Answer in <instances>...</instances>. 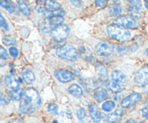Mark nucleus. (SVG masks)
Returning <instances> with one entry per match:
<instances>
[{
  "label": "nucleus",
  "mask_w": 148,
  "mask_h": 123,
  "mask_svg": "<svg viewBox=\"0 0 148 123\" xmlns=\"http://www.w3.org/2000/svg\"><path fill=\"white\" fill-rule=\"evenodd\" d=\"M23 97V101L20 104V109L25 114L34 112L41 104L38 92L33 88H26Z\"/></svg>",
  "instance_id": "obj_1"
},
{
  "label": "nucleus",
  "mask_w": 148,
  "mask_h": 123,
  "mask_svg": "<svg viewBox=\"0 0 148 123\" xmlns=\"http://www.w3.org/2000/svg\"><path fill=\"white\" fill-rule=\"evenodd\" d=\"M106 31L110 37L116 39L119 41H126L129 40L132 36L130 30L120 28V27L114 25L107 26Z\"/></svg>",
  "instance_id": "obj_2"
},
{
  "label": "nucleus",
  "mask_w": 148,
  "mask_h": 123,
  "mask_svg": "<svg viewBox=\"0 0 148 123\" xmlns=\"http://www.w3.org/2000/svg\"><path fill=\"white\" fill-rule=\"evenodd\" d=\"M58 57L67 61H75L77 59V52L76 49L72 45H66L56 50Z\"/></svg>",
  "instance_id": "obj_3"
},
{
  "label": "nucleus",
  "mask_w": 148,
  "mask_h": 123,
  "mask_svg": "<svg viewBox=\"0 0 148 123\" xmlns=\"http://www.w3.org/2000/svg\"><path fill=\"white\" fill-rule=\"evenodd\" d=\"M69 33V28L66 25H61L53 27L51 30V36L57 41L64 40Z\"/></svg>",
  "instance_id": "obj_4"
},
{
  "label": "nucleus",
  "mask_w": 148,
  "mask_h": 123,
  "mask_svg": "<svg viewBox=\"0 0 148 123\" xmlns=\"http://www.w3.org/2000/svg\"><path fill=\"white\" fill-rule=\"evenodd\" d=\"M114 45L106 41L100 42L95 47V52L100 56H108L114 51Z\"/></svg>",
  "instance_id": "obj_5"
},
{
  "label": "nucleus",
  "mask_w": 148,
  "mask_h": 123,
  "mask_svg": "<svg viewBox=\"0 0 148 123\" xmlns=\"http://www.w3.org/2000/svg\"><path fill=\"white\" fill-rule=\"evenodd\" d=\"M114 23L119 27H123L124 28L134 27L137 25L135 20L130 16H121L114 20Z\"/></svg>",
  "instance_id": "obj_6"
},
{
  "label": "nucleus",
  "mask_w": 148,
  "mask_h": 123,
  "mask_svg": "<svg viewBox=\"0 0 148 123\" xmlns=\"http://www.w3.org/2000/svg\"><path fill=\"white\" fill-rule=\"evenodd\" d=\"M143 98V95L140 93H133L130 94L128 96L125 97L121 102V107L122 108H128L132 107L136 104L137 102L140 101Z\"/></svg>",
  "instance_id": "obj_7"
},
{
  "label": "nucleus",
  "mask_w": 148,
  "mask_h": 123,
  "mask_svg": "<svg viewBox=\"0 0 148 123\" xmlns=\"http://www.w3.org/2000/svg\"><path fill=\"white\" fill-rule=\"evenodd\" d=\"M148 81V66L139 69L134 76V82L140 85H144Z\"/></svg>",
  "instance_id": "obj_8"
},
{
  "label": "nucleus",
  "mask_w": 148,
  "mask_h": 123,
  "mask_svg": "<svg viewBox=\"0 0 148 123\" xmlns=\"http://www.w3.org/2000/svg\"><path fill=\"white\" fill-rule=\"evenodd\" d=\"M54 75L59 82H64V83L69 82L75 78V75L72 72L67 70H64V69H59V70L56 71Z\"/></svg>",
  "instance_id": "obj_9"
},
{
  "label": "nucleus",
  "mask_w": 148,
  "mask_h": 123,
  "mask_svg": "<svg viewBox=\"0 0 148 123\" xmlns=\"http://www.w3.org/2000/svg\"><path fill=\"white\" fill-rule=\"evenodd\" d=\"M91 119L95 123H99L102 120V114L98 107L95 104H92L88 107Z\"/></svg>",
  "instance_id": "obj_10"
},
{
  "label": "nucleus",
  "mask_w": 148,
  "mask_h": 123,
  "mask_svg": "<svg viewBox=\"0 0 148 123\" xmlns=\"http://www.w3.org/2000/svg\"><path fill=\"white\" fill-rule=\"evenodd\" d=\"M4 83L7 88L12 90L17 89L20 85L17 79H16L15 77L11 75H6L4 78Z\"/></svg>",
  "instance_id": "obj_11"
},
{
  "label": "nucleus",
  "mask_w": 148,
  "mask_h": 123,
  "mask_svg": "<svg viewBox=\"0 0 148 123\" xmlns=\"http://www.w3.org/2000/svg\"><path fill=\"white\" fill-rule=\"evenodd\" d=\"M79 53L80 56H82V59L88 62H91L93 59V54L92 52L88 46H82L79 49Z\"/></svg>",
  "instance_id": "obj_12"
},
{
  "label": "nucleus",
  "mask_w": 148,
  "mask_h": 123,
  "mask_svg": "<svg viewBox=\"0 0 148 123\" xmlns=\"http://www.w3.org/2000/svg\"><path fill=\"white\" fill-rule=\"evenodd\" d=\"M93 96L95 101H98V102H102L106 98H107L108 96V93L105 88H98V89L95 91Z\"/></svg>",
  "instance_id": "obj_13"
},
{
  "label": "nucleus",
  "mask_w": 148,
  "mask_h": 123,
  "mask_svg": "<svg viewBox=\"0 0 148 123\" xmlns=\"http://www.w3.org/2000/svg\"><path fill=\"white\" fill-rule=\"evenodd\" d=\"M69 93L76 98H80L83 95V91L82 88L77 84H72L68 88Z\"/></svg>",
  "instance_id": "obj_14"
},
{
  "label": "nucleus",
  "mask_w": 148,
  "mask_h": 123,
  "mask_svg": "<svg viewBox=\"0 0 148 123\" xmlns=\"http://www.w3.org/2000/svg\"><path fill=\"white\" fill-rule=\"evenodd\" d=\"M0 7L4 8L10 13H14L17 11L16 5L11 1L7 0H0Z\"/></svg>",
  "instance_id": "obj_15"
},
{
  "label": "nucleus",
  "mask_w": 148,
  "mask_h": 123,
  "mask_svg": "<svg viewBox=\"0 0 148 123\" xmlns=\"http://www.w3.org/2000/svg\"><path fill=\"white\" fill-rule=\"evenodd\" d=\"M111 78H112L113 80L119 82V83H123L127 80L126 75L119 70L113 71L112 73H111Z\"/></svg>",
  "instance_id": "obj_16"
},
{
  "label": "nucleus",
  "mask_w": 148,
  "mask_h": 123,
  "mask_svg": "<svg viewBox=\"0 0 148 123\" xmlns=\"http://www.w3.org/2000/svg\"><path fill=\"white\" fill-rule=\"evenodd\" d=\"M22 76H23V80L25 81V82L30 84L34 81L35 80V75L34 73L32 72L30 69H25L22 72Z\"/></svg>",
  "instance_id": "obj_17"
},
{
  "label": "nucleus",
  "mask_w": 148,
  "mask_h": 123,
  "mask_svg": "<svg viewBox=\"0 0 148 123\" xmlns=\"http://www.w3.org/2000/svg\"><path fill=\"white\" fill-rule=\"evenodd\" d=\"M17 4H18L19 8H20L22 13H23L25 16H26V17H29V16L30 15L31 10H30V7H29L28 4L23 1H17Z\"/></svg>",
  "instance_id": "obj_18"
},
{
  "label": "nucleus",
  "mask_w": 148,
  "mask_h": 123,
  "mask_svg": "<svg viewBox=\"0 0 148 123\" xmlns=\"http://www.w3.org/2000/svg\"><path fill=\"white\" fill-rule=\"evenodd\" d=\"M124 114V111L121 109H116L114 112L111 113V114H108L107 116V118H108V121L112 122H115L116 120H118L119 119L121 118V116Z\"/></svg>",
  "instance_id": "obj_19"
},
{
  "label": "nucleus",
  "mask_w": 148,
  "mask_h": 123,
  "mask_svg": "<svg viewBox=\"0 0 148 123\" xmlns=\"http://www.w3.org/2000/svg\"><path fill=\"white\" fill-rule=\"evenodd\" d=\"M107 88L110 90L111 91L114 93H119L121 91L122 88H121V85H120V83L119 82H115V81L112 80L110 81L107 83Z\"/></svg>",
  "instance_id": "obj_20"
},
{
  "label": "nucleus",
  "mask_w": 148,
  "mask_h": 123,
  "mask_svg": "<svg viewBox=\"0 0 148 123\" xmlns=\"http://www.w3.org/2000/svg\"><path fill=\"white\" fill-rule=\"evenodd\" d=\"M10 98H12L14 101H19L23 96V91L20 88H17L15 90H12L10 91Z\"/></svg>",
  "instance_id": "obj_21"
},
{
  "label": "nucleus",
  "mask_w": 148,
  "mask_h": 123,
  "mask_svg": "<svg viewBox=\"0 0 148 123\" xmlns=\"http://www.w3.org/2000/svg\"><path fill=\"white\" fill-rule=\"evenodd\" d=\"M121 12H122V9H121V6H119V4H111L108 8V12L111 16L119 15L121 14Z\"/></svg>",
  "instance_id": "obj_22"
},
{
  "label": "nucleus",
  "mask_w": 148,
  "mask_h": 123,
  "mask_svg": "<svg viewBox=\"0 0 148 123\" xmlns=\"http://www.w3.org/2000/svg\"><path fill=\"white\" fill-rule=\"evenodd\" d=\"M77 115L78 119L82 123H89L88 118H87L86 112L83 108L80 107L77 110Z\"/></svg>",
  "instance_id": "obj_23"
},
{
  "label": "nucleus",
  "mask_w": 148,
  "mask_h": 123,
  "mask_svg": "<svg viewBox=\"0 0 148 123\" xmlns=\"http://www.w3.org/2000/svg\"><path fill=\"white\" fill-rule=\"evenodd\" d=\"M64 21V18L63 16H60V15L54 16V17L49 19V20L51 25H53V26L61 25L63 23Z\"/></svg>",
  "instance_id": "obj_24"
},
{
  "label": "nucleus",
  "mask_w": 148,
  "mask_h": 123,
  "mask_svg": "<svg viewBox=\"0 0 148 123\" xmlns=\"http://www.w3.org/2000/svg\"><path fill=\"white\" fill-rule=\"evenodd\" d=\"M96 72L101 78H106L108 76V69L105 65L98 64L96 67Z\"/></svg>",
  "instance_id": "obj_25"
},
{
  "label": "nucleus",
  "mask_w": 148,
  "mask_h": 123,
  "mask_svg": "<svg viewBox=\"0 0 148 123\" xmlns=\"http://www.w3.org/2000/svg\"><path fill=\"white\" fill-rule=\"evenodd\" d=\"M45 5H46V7L47 10H51V11L58 10L60 7V4L59 2L55 1H51V0L46 1Z\"/></svg>",
  "instance_id": "obj_26"
},
{
  "label": "nucleus",
  "mask_w": 148,
  "mask_h": 123,
  "mask_svg": "<svg viewBox=\"0 0 148 123\" xmlns=\"http://www.w3.org/2000/svg\"><path fill=\"white\" fill-rule=\"evenodd\" d=\"M116 107V104L113 101H107L102 104V109L105 111L110 112L112 111Z\"/></svg>",
  "instance_id": "obj_27"
},
{
  "label": "nucleus",
  "mask_w": 148,
  "mask_h": 123,
  "mask_svg": "<svg viewBox=\"0 0 148 123\" xmlns=\"http://www.w3.org/2000/svg\"><path fill=\"white\" fill-rule=\"evenodd\" d=\"M2 42L6 46H12L16 43V39L11 36H5L2 37Z\"/></svg>",
  "instance_id": "obj_28"
},
{
  "label": "nucleus",
  "mask_w": 148,
  "mask_h": 123,
  "mask_svg": "<svg viewBox=\"0 0 148 123\" xmlns=\"http://www.w3.org/2000/svg\"><path fill=\"white\" fill-rule=\"evenodd\" d=\"M51 25H50L49 21H41L39 23V27H40V30L43 31V33H48V32L51 30Z\"/></svg>",
  "instance_id": "obj_29"
},
{
  "label": "nucleus",
  "mask_w": 148,
  "mask_h": 123,
  "mask_svg": "<svg viewBox=\"0 0 148 123\" xmlns=\"http://www.w3.org/2000/svg\"><path fill=\"white\" fill-rule=\"evenodd\" d=\"M0 28L4 29L6 31H8L10 30V27H9L8 23L6 21L5 18L4 17V16L2 15V14L0 12Z\"/></svg>",
  "instance_id": "obj_30"
},
{
  "label": "nucleus",
  "mask_w": 148,
  "mask_h": 123,
  "mask_svg": "<svg viewBox=\"0 0 148 123\" xmlns=\"http://www.w3.org/2000/svg\"><path fill=\"white\" fill-rule=\"evenodd\" d=\"M47 109L51 114H53V115H56L58 114V109H59V107L57 104H50L48 105Z\"/></svg>",
  "instance_id": "obj_31"
},
{
  "label": "nucleus",
  "mask_w": 148,
  "mask_h": 123,
  "mask_svg": "<svg viewBox=\"0 0 148 123\" xmlns=\"http://www.w3.org/2000/svg\"><path fill=\"white\" fill-rule=\"evenodd\" d=\"M10 96L2 94L0 97V106H5L8 104L10 101Z\"/></svg>",
  "instance_id": "obj_32"
},
{
  "label": "nucleus",
  "mask_w": 148,
  "mask_h": 123,
  "mask_svg": "<svg viewBox=\"0 0 148 123\" xmlns=\"http://www.w3.org/2000/svg\"><path fill=\"white\" fill-rule=\"evenodd\" d=\"M129 11L131 12L132 15L134 17H136V18H140L141 17V13H140V10H137V9L134 8L132 7H130L128 8Z\"/></svg>",
  "instance_id": "obj_33"
},
{
  "label": "nucleus",
  "mask_w": 148,
  "mask_h": 123,
  "mask_svg": "<svg viewBox=\"0 0 148 123\" xmlns=\"http://www.w3.org/2000/svg\"><path fill=\"white\" fill-rule=\"evenodd\" d=\"M129 2L131 4V7L140 10L142 8V2L140 1H137V0H130Z\"/></svg>",
  "instance_id": "obj_34"
},
{
  "label": "nucleus",
  "mask_w": 148,
  "mask_h": 123,
  "mask_svg": "<svg viewBox=\"0 0 148 123\" xmlns=\"http://www.w3.org/2000/svg\"><path fill=\"white\" fill-rule=\"evenodd\" d=\"M9 54L7 51L2 46H0V58L1 59H7L8 58Z\"/></svg>",
  "instance_id": "obj_35"
},
{
  "label": "nucleus",
  "mask_w": 148,
  "mask_h": 123,
  "mask_svg": "<svg viewBox=\"0 0 148 123\" xmlns=\"http://www.w3.org/2000/svg\"><path fill=\"white\" fill-rule=\"evenodd\" d=\"M9 52H10V55H11L12 57H17V56H18V49L16 47H14V46L10 47V49H9Z\"/></svg>",
  "instance_id": "obj_36"
},
{
  "label": "nucleus",
  "mask_w": 148,
  "mask_h": 123,
  "mask_svg": "<svg viewBox=\"0 0 148 123\" xmlns=\"http://www.w3.org/2000/svg\"><path fill=\"white\" fill-rule=\"evenodd\" d=\"M108 1H106V0H98V1H95V4L98 7H105L106 5L107 4Z\"/></svg>",
  "instance_id": "obj_37"
},
{
  "label": "nucleus",
  "mask_w": 148,
  "mask_h": 123,
  "mask_svg": "<svg viewBox=\"0 0 148 123\" xmlns=\"http://www.w3.org/2000/svg\"><path fill=\"white\" fill-rule=\"evenodd\" d=\"M142 114L144 118L148 120V107H145V108L142 109Z\"/></svg>",
  "instance_id": "obj_38"
},
{
  "label": "nucleus",
  "mask_w": 148,
  "mask_h": 123,
  "mask_svg": "<svg viewBox=\"0 0 148 123\" xmlns=\"http://www.w3.org/2000/svg\"><path fill=\"white\" fill-rule=\"evenodd\" d=\"M71 3H72V4L75 6H76V7H81V4H82V2H81L80 1H71Z\"/></svg>",
  "instance_id": "obj_39"
},
{
  "label": "nucleus",
  "mask_w": 148,
  "mask_h": 123,
  "mask_svg": "<svg viewBox=\"0 0 148 123\" xmlns=\"http://www.w3.org/2000/svg\"><path fill=\"white\" fill-rule=\"evenodd\" d=\"M9 123H24L23 121H21L20 120L18 119H14V120H12L11 121L9 122Z\"/></svg>",
  "instance_id": "obj_40"
},
{
  "label": "nucleus",
  "mask_w": 148,
  "mask_h": 123,
  "mask_svg": "<svg viewBox=\"0 0 148 123\" xmlns=\"http://www.w3.org/2000/svg\"><path fill=\"white\" fill-rule=\"evenodd\" d=\"M143 90H144L145 92H148V81L144 85H143Z\"/></svg>",
  "instance_id": "obj_41"
},
{
  "label": "nucleus",
  "mask_w": 148,
  "mask_h": 123,
  "mask_svg": "<svg viewBox=\"0 0 148 123\" xmlns=\"http://www.w3.org/2000/svg\"><path fill=\"white\" fill-rule=\"evenodd\" d=\"M5 65H6L5 61H4L3 59H1V58H0V66H4Z\"/></svg>",
  "instance_id": "obj_42"
},
{
  "label": "nucleus",
  "mask_w": 148,
  "mask_h": 123,
  "mask_svg": "<svg viewBox=\"0 0 148 123\" xmlns=\"http://www.w3.org/2000/svg\"><path fill=\"white\" fill-rule=\"evenodd\" d=\"M36 12H43V10L41 7L39 6V7H38L37 8H36Z\"/></svg>",
  "instance_id": "obj_43"
},
{
  "label": "nucleus",
  "mask_w": 148,
  "mask_h": 123,
  "mask_svg": "<svg viewBox=\"0 0 148 123\" xmlns=\"http://www.w3.org/2000/svg\"><path fill=\"white\" fill-rule=\"evenodd\" d=\"M125 123H137V122H136L135 120H127V122H125Z\"/></svg>",
  "instance_id": "obj_44"
},
{
  "label": "nucleus",
  "mask_w": 148,
  "mask_h": 123,
  "mask_svg": "<svg viewBox=\"0 0 148 123\" xmlns=\"http://www.w3.org/2000/svg\"><path fill=\"white\" fill-rule=\"evenodd\" d=\"M145 8L148 10V0L147 1H145Z\"/></svg>",
  "instance_id": "obj_45"
},
{
  "label": "nucleus",
  "mask_w": 148,
  "mask_h": 123,
  "mask_svg": "<svg viewBox=\"0 0 148 123\" xmlns=\"http://www.w3.org/2000/svg\"><path fill=\"white\" fill-rule=\"evenodd\" d=\"M146 54H147V58H148V48L147 49V50H146Z\"/></svg>",
  "instance_id": "obj_46"
},
{
  "label": "nucleus",
  "mask_w": 148,
  "mask_h": 123,
  "mask_svg": "<svg viewBox=\"0 0 148 123\" xmlns=\"http://www.w3.org/2000/svg\"><path fill=\"white\" fill-rule=\"evenodd\" d=\"M2 94H3V93H1V90H0V97H1V95H2Z\"/></svg>",
  "instance_id": "obj_47"
},
{
  "label": "nucleus",
  "mask_w": 148,
  "mask_h": 123,
  "mask_svg": "<svg viewBox=\"0 0 148 123\" xmlns=\"http://www.w3.org/2000/svg\"><path fill=\"white\" fill-rule=\"evenodd\" d=\"M53 123H58V122L56 121V120H55V121H53Z\"/></svg>",
  "instance_id": "obj_48"
},
{
  "label": "nucleus",
  "mask_w": 148,
  "mask_h": 123,
  "mask_svg": "<svg viewBox=\"0 0 148 123\" xmlns=\"http://www.w3.org/2000/svg\"><path fill=\"white\" fill-rule=\"evenodd\" d=\"M140 123H146L145 122H140Z\"/></svg>",
  "instance_id": "obj_49"
},
{
  "label": "nucleus",
  "mask_w": 148,
  "mask_h": 123,
  "mask_svg": "<svg viewBox=\"0 0 148 123\" xmlns=\"http://www.w3.org/2000/svg\"><path fill=\"white\" fill-rule=\"evenodd\" d=\"M113 123H116V122H113Z\"/></svg>",
  "instance_id": "obj_50"
}]
</instances>
